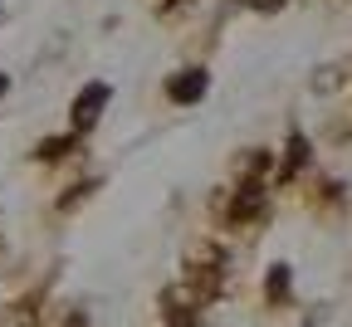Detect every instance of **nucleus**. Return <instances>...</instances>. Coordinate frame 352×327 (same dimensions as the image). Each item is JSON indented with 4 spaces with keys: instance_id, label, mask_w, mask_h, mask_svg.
I'll use <instances>...</instances> for the list:
<instances>
[{
    "instance_id": "f257e3e1",
    "label": "nucleus",
    "mask_w": 352,
    "mask_h": 327,
    "mask_svg": "<svg viewBox=\"0 0 352 327\" xmlns=\"http://www.w3.org/2000/svg\"><path fill=\"white\" fill-rule=\"evenodd\" d=\"M182 289L196 298V303H210L220 289H226V254H220L215 245H201L191 259H186V278Z\"/></svg>"
},
{
    "instance_id": "f03ea898",
    "label": "nucleus",
    "mask_w": 352,
    "mask_h": 327,
    "mask_svg": "<svg viewBox=\"0 0 352 327\" xmlns=\"http://www.w3.org/2000/svg\"><path fill=\"white\" fill-rule=\"evenodd\" d=\"M264 210H270V191H264V185H259L254 176H245V181L235 185L230 205H226V220H230L235 229H245V225L264 220Z\"/></svg>"
},
{
    "instance_id": "7ed1b4c3",
    "label": "nucleus",
    "mask_w": 352,
    "mask_h": 327,
    "mask_svg": "<svg viewBox=\"0 0 352 327\" xmlns=\"http://www.w3.org/2000/svg\"><path fill=\"white\" fill-rule=\"evenodd\" d=\"M103 108H108V83H88L78 98H74V108H69L74 132H94L98 117H103Z\"/></svg>"
},
{
    "instance_id": "20e7f679",
    "label": "nucleus",
    "mask_w": 352,
    "mask_h": 327,
    "mask_svg": "<svg viewBox=\"0 0 352 327\" xmlns=\"http://www.w3.org/2000/svg\"><path fill=\"white\" fill-rule=\"evenodd\" d=\"M206 88H210L206 69H182V74H171V78H166V98H171L176 108H191V103L206 98Z\"/></svg>"
},
{
    "instance_id": "39448f33",
    "label": "nucleus",
    "mask_w": 352,
    "mask_h": 327,
    "mask_svg": "<svg viewBox=\"0 0 352 327\" xmlns=\"http://www.w3.org/2000/svg\"><path fill=\"white\" fill-rule=\"evenodd\" d=\"M39 303H44V293H30L20 303H10L0 313V327H39Z\"/></svg>"
},
{
    "instance_id": "423d86ee",
    "label": "nucleus",
    "mask_w": 352,
    "mask_h": 327,
    "mask_svg": "<svg viewBox=\"0 0 352 327\" xmlns=\"http://www.w3.org/2000/svg\"><path fill=\"white\" fill-rule=\"evenodd\" d=\"M74 142H78V132H69V137H44V142L34 147V161H59V157L74 152Z\"/></svg>"
},
{
    "instance_id": "0eeeda50",
    "label": "nucleus",
    "mask_w": 352,
    "mask_h": 327,
    "mask_svg": "<svg viewBox=\"0 0 352 327\" xmlns=\"http://www.w3.org/2000/svg\"><path fill=\"white\" fill-rule=\"evenodd\" d=\"M289 284H294L289 264H274L270 278H264V298H270V303H284V298H289Z\"/></svg>"
},
{
    "instance_id": "6e6552de",
    "label": "nucleus",
    "mask_w": 352,
    "mask_h": 327,
    "mask_svg": "<svg viewBox=\"0 0 352 327\" xmlns=\"http://www.w3.org/2000/svg\"><path fill=\"white\" fill-rule=\"evenodd\" d=\"M303 161H308V142H303V132H294V137H289V161H284V176H289V171H298Z\"/></svg>"
},
{
    "instance_id": "1a4fd4ad",
    "label": "nucleus",
    "mask_w": 352,
    "mask_h": 327,
    "mask_svg": "<svg viewBox=\"0 0 352 327\" xmlns=\"http://www.w3.org/2000/svg\"><path fill=\"white\" fill-rule=\"evenodd\" d=\"M64 327H88V317H83V313H69V322H64Z\"/></svg>"
},
{
    "instance_id": "9d476101",
    "label": "nucleus",
    "mask_w": 352,
    "mask_h": 327,
    "mask_svg": "<svg viewBox=\"0 0 352 327\" xmlns=\"http://www.w3.org/2000/svg\"><path fill=\"white\" fill-rule=\"evenodd\" d=\"M6 88H10V78H6V74H0V98H6Z\"/></svg>"
},
{
    "instance_id": "9b49d317",
    "label": "nucleus",
    "mask_w": 352,
    "mask_h": 327,
    "mask_svg": "<svg viewBox=\"0 0 352 327\" xmlns=\"http://www.w3.org/2000/svg\"><path fill=\"white\" fill-rule=\"evenodd\" d=\"M166 327H201V322H166Z\"/></svg>"
},
{
    "instance_id": "f8f14e48",
    "label": "nucleus",
    "mask_w": 352,
    "mask_h": 327,
    "mask_svg": "<svg viewBox=\"0 0 352 327\" xmlns=\"http://www.w3.org/2000/svg\"><path fill=\"white\" fill-rule=\"evenodd\" d=\"M303 327H314V322H303Z\"/></svg>"
}]
</instances>
